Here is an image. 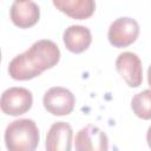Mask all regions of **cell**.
Wrapping results in <instances>:
<instances>
[{"label": "cell", "mask_w": 151, "mask_h": 151, "mask_svg": "<svg viewBox=\"0 0 151 151\" xmlns=\"http://www.w3.org/2000/svg\"><path fill=\"white\" fill-rule=\"evenodd\" d=\"M59 59L60 50L57 44L41 39L9 61L8 73L14 80H29L55 66Z\"/></svg>", "instance_id": "cell-1"}, {"label": "cell", "mask_w": 151, "mask_h": 151, "mask_svg": "<svg viewBox=\"0 0 151 151\" xmlns=\"http://www.w3.org/2000/svg\"><path fill=\"white\" fill-rule=\"evenodd\" d=\"M39 140L38 126L28 118L13 120L5 130V144L8 151H35Z\"/></svg>", "instance_id": "cell-2"}, {"label": "cell", "mask_w": 151, "mask_h": 151, "mask_svg": "<svg viewBox=\"0 0 151 151\" xmlns=\"http://www.w3.org/2000/svg\"><path fill=\"white\" fill-rule=\"evenodd\" d=\"M33 104L32 92L25 87H9L1 94V111L8 116H21L29 111Z\"/></svg>", "instance_id": "cell-3"}, {"label": "cell", "mask_w": 151, "mask_h": 151, "mask_svg": "<svg viewBox=\"0 0 151 151\" xmlns=\"http://www.w3.org/2000/svg\"><path fill=\"white\" fill-rule=\"evenodd\" d=\"M139 34L138 22L130 17L116 19L109 27L107 38L114 47H126L134 42Z\"/></svg>", "instance_id": "cell-4"}, {"label": "cell", "mask_w": 151, "mask_h": 151, "mask_svg": "<svg viewBox=\"0 0 151 151\" xmlns=\"http://www.w3.org/2000/svg\"><path fill=\"white\" fill-rule=\"evenodd\" d=\"M44 107L53 116L70 114L76 104L74 94L66 87L54 86L47 90L42 98Z\"/></svg>", "instance_id": "cell-5"}, {"label": "cell", "mask_w": 151, "mask_h": 151, "mask_svg": "<svg viewBox=\"0 0 151 151\" xmlns=\"http://www.w3.org/2000/svg\"><path fill=\"white\" fill-rule=\"evenodd\" d=\"M76 151H107L109 138L106 133L94 125H86L77 132Z\"/></svg>", "instance_id": "cell-6"}, {"label": "cell", "mask_w": 151, "mask_h": 151, "mask_svg": "<svg viewBox=\"0 0 151 151\" xmlns=\"http://www.w3.org/2000/svg\"><path fill=\"white\" fill-rule=\"evenodd\" d=\"M116 68L130 87H138L143 81L142 60L133 52H123L116 59Z\"/></svg>", "instance_id": "cell-7"}, {"label": "cell", "mask_w": 151, "mask_h": 151, "mask_svg": "<svg viewBox=\"0 0 151 151\" xmlns=\"http://www.w3.org/2000/svg\"><path fill=\"white\" fill-rule=\"evenodd\" d=\"M73 130L66 122L53 123L47 132L45 147L46 151H71Z\"/></svg>", "instance_id": "cell-8"}, {"label": "cell", "mask_w": 151, "mask_h": 151, "mask_svg": "<svg viewBox=\"0 0 151 151\" xmlns=\"http://www.w3.org/2000/svg\"><path fill=\"white\" fill-rule=\"evenodd\" d=\"M12 22L19 28H29L34 26L40 18V8L34 1H14L9 9Z\"/></svg>", "instance_id": "cell-9"}, {"label": "cell", "mask_w": 151, "mask_h": 151, "mask_svg": "<svg viewBox=\"0 0 151 151\" xmlns=\"http://www.w3.org/2000/svg\"><path fill=\"white\" fill-rule=\"evenodd\" d=\"M63 40L70 52L81 53L90 47L92 42V34L91 31L85 26L71 25L64 31Z\"/></svg>", "instance_id": "cell-10"}, {"label": "cell", "mask_w": 151, "mask_h": 151, "mask_svg": "<svg viewBox=\"0 0 151 151\" xmlns=\"http://www.w3.org/2000/svg\"><path fill=\"white\" fill-rule=\"evenodd\" d=\"M53 5L70 18L78 20L90 18L96 9L93 0H53Z\"/></svg>", "instance_id": "cell-11"}, {"label": "cell", "mask_w": 151, "mask_h": 151, "mask_svg": "<svg viewBox=\"0 0 151 151\" xmlns=\"http://www.w3.org/2000/svg\"><path fill=\"white\" fill-rule=\"evenodd\" d=\"M131 109L138 118L151 119V90H144L134 94L131 100Z\"/></svg>", "instance_id": "cell-12"}, {"label": "cell", "mask_w": 151, "mask_h": 151, "mask_svg": "<svg viewBox=\"0 0 151 151\" xmlns=\"http://www.w3.org/2000/svg\"><path fill=\"white\" fill-rule=\"evenodd\" d=\"M146 142H147L149 147L151 149V125H150V127L147 129V132H146Z\"/></svg>", "instance_id": "cell-13"}, {"label": "cell", "mask_w": 151, "mask_h": 151, "mask_svg": "<svg viewBox=\"0 0 151 151\" xmlns=\"http://www.w3.org/2000/svg\"><path fill=\"white\" fill-rule=\"evenodd\" d=\"M147 83H149V86L151 87V65L147 68Z\"/></svg>", "instance_id": "cell-14"}]
</instances>
